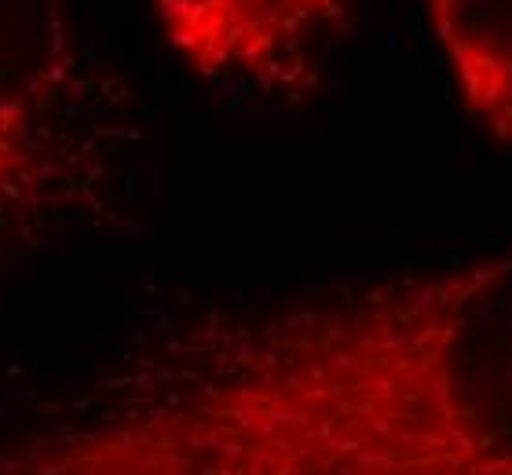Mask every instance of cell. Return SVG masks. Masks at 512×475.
<instances>
[{"label": "cell", "instance_id": "6da1fadb", "mask_svg": "<svg viewBox=\"0 0 512 475\" xmlns=\"http://www.w3.org/2000/svg\"><path fill=\"white\" fill-rule=\"evenodd\" d=\"M118 391L176 475H512V249L187 307Z\"/></svg>", "mask_w": 512, "mask_h": 475}, {"label": "cell", "instance_id": "7a4b0ae2", "mask_svg": "<svg viewBox=\"0 0 512 475\" xmlns=\"http://www.w3.org/2000/svg\"><path fill=\"white\" fill-rule=\"evenodd\" d=\"M125 95L74 0H0V253H30L118 209Z\"/></svg>", "mask_w": 512, "mask_h": 475}, {"label": "cell", "instance_id": "277c9868", "mask_svg": "<svg viewBox=\"0 0 512 475\" xmlns=\"http://www.w3.org/2000/svg\"><path fill=\"white\" fill-rule=\"evenodd\" d=\"M458 99L512 150V0H425Z\"/></svg>", "mask_w": 512, "mask_h": 475}, {"label": "cell", "instance_id": "3957f363", "mask_svg": "<svg viewBox=\"0 0 512 475\" xmlns=\"http://www.w3.org/2000/svg\"><path fill=\"white\" fill-rule=\"evenodd\" d=\"M355 0H150L161 41L194 77L267 99L319 85Z\"/></svg>", "mask_w": 512, "mask_h": 475}]
</instances>
